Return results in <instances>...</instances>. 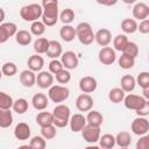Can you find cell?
Returning a JSON list of instances; mask_svg holds the SVG:
<instances>
[{
    "label": "cell",
    "mask_w": 149,
    "mask_h": 149,
    "mask_svg": "<svg viewBox=\"0 0 149 149\" xmlns=\"http://www.w3.org/2000/svg\"><path fill=\"white\" fill-rule=\"evenodd\" d=\"M42 22L45 27H52L58 21V1L57 0H43L42 3Z\"/></svg>",
    "instance_id": "6da1fadb"
},
{
    "label": "cell",
    "mask_w": 149,
    "mask_h": 149,
    "mask_svg": "<svg viewBox=\"0 0 149 149\" xmlns=\"http://www.w3.org/2000/svg\"><path fill=\"white\" fill-rule=\"evenodd\" d=\"M52 116H54V122L52 125L56 128H64L69 125V120L71 116V111L69 106L58 104L55 106L52 111Z\"/></svg>",
    "instance_id": "7a4b0ae2"
},
{
    "label": "cell",
    "mask_w": 149,
    "mask_h": 149,
    "mask_svg": "<svg viewBox=\"0 0 149 149\" xmlns=\"http://www.w3.org/2000/svg\"><path fill=\"white\" fill-rule=\"evenodd\" d=\"M42 13H43V9L41 3H29L21 7L20 9L21 19L23 21L31 22V23L35 21H38V19L42 17Z\"/></svg>",
    "instance_id": "3957f363"
},
{
    "label": "cell",
    "mask_w": 149,
    "mask_h": 149,
    "mask_svg": "<svg viewBox=\"0 0 149 149\" xmlns=\"http://www.w3.org/2000/svg\"><path fill=\"white\" fill-rule=\"evenodd\" d=\"M76 30V37L79 40V42L84 45H90L94 41V33L92 29V26L88 22H80L74 28Z\"/></svg>",
    "instance_id": "277c9868"
},
{
    "label": "cell",
    "mask_w": 149,
    "mask_h": 149,
    "mask_svg": "<svg viewBox=\"0 0 149 149\" xmlns=\"http://www.w3.org/2000/svg\"><path fill=\"white\" fill-rule=\"evenodd\" d=\"M70 97V90L63 85H52L48 91V98L56 104L65 101Z\"/></svg>",
    "instance_id": "5b68a950"
},
{
    "label": "cell",
    "mask_w": 149,
    "mask_h": 149,
    "mask_svg": "<svg viewBox=\"0 0 149 149\" xmlns=\"http://www.w3.org/2000/svg\"><path fill=\"white\" fill-rule=\"evenodd\" d=\"M147 101L148 100H146L142 95H137V94H134V93H129V94L125 95V99H123L125 107L128 108V109H132V111L140 109Z\"/></svg>",
    "instance_id": "8992f818"
},
{
    "label": "cell",
    "mask_w": 149,
    "mask_h": 149,
    "mask_svg": "<svg viewBox=\"0 0 149 149\" xmlns=\"http://www.w3.org/2000/svg\"><path fill=\"white\" fill-rule=\"evenodd\" d=\"M130 129L135 135H139V136L147 135V133L149 132V121H148V119L147 118H141V116L135 118L132 121Z\"/></svg>",
    "instance_id": "52a82bcc"
},
{
    "label": "cell",
    "mask_w": 149,
    "mask_h": 149,
    "mask_svg": "<svg viewBox=\"0 0 149 149\" xmlns=\"http://www.w3.org/2000/svg\"><path fill=\"white\" fill-rule=\"evenodd\" d=\"M61 62H62L63 68L65 70H73L79 64V59H78L76 52L74 51H71V50H68V51H65V52L62 54Z\"/></svg>",
    "instance_id": "ba28073f"
},
{
    "label": "cell",
    "mask_w": 149,
    "mask_h": 149,
    "mask_svg": "<svg viewBox=\"0 0 149 149\" xmlns=\"http://www.w3.org/2000/svg\"><path fill=\"white\" fill-rule=\"evenodd\" d=\"M100 127H93V126H88L86 125L83 130H81V136L83 139L87 142V143H95L99 141L100 139Z\"/></svg>",
    "instance_id": "9c48e42d"
},
{
    "label": "cell",
    "mask_w": 149,
    "mask_h": 149,
    "mask_svg": "<svg viewBox=\"0 0 149 149\" xmlns=\"http://www.w3.org/2000/svg\"><path fill=\"white\" fill-rule=\"evenodd\" d=\"M98 59L104 65H112L116 61V54L111 47H104L99 50Z\"/></svg>",
    "instance_id": "30bf717a"
},
{
    "label": "cell",
    "mask_w": 149,
    "mask_h": 149,
    "mask_svg": "<svg viewBox=\"0 0 149 149\" xmlns=\"http://www.w3.org/2000/svg\"><path fill=\"white\" fill-rule=\"evenodd\" d=\"M79 90L83 92V93H86V94H90L92 92H94L98 87V81L94 77L92 76H85V77H81L80 80H79Z\"/></svg>",
    "instance_id": "8fae6325"
},
{
    "label": "cell",
    "mask_w": 149,
    "mask_h": 149,
    "mask_svg": "<svg viewBox=\"0 0 149 149\" xmlns=\"http://www.w3.org/2000/svg\"><path fill=\"white\" fill-rule=\"evenodd\" d=\"M17 27L13 22H3L0 24V44L8 41L9 37L15 36Z\"/></svg>",
    "instance_id": "7c38bea8"
},
{
    "label": "cell",
    "mask_w": 149,
    "mask_h": 149,
    "mask_svg": "<svg viewBox=\"0 0 149 149\" xmlns=\"http://www.w3.org/2000/svg\"><path fill=\"white\" fill-rule=\"evenodd\" d=\"M76 107L79 112H90L93 107V98L86 93L79 94L76 99Z\"/></svg>",
    "instance_id": "4fadbf2b"
},
{
    "label": "cell",
    "mask_w": 149,
    "mask_h": 149,
    "mask_svg": "<svg viewBox=\"0 0 149 149\" xmlns=\"http://www.w3.org/2000/svg\"><path fill=\"white\" fill-rule=\"evenodd\" d=\"M54 74L49 71H40L36 74V84L40 88H50L54 85Z\"/></svg>",
    "instance_id": "5bb4252c"
},
{
    "label": "cell",
    "mask_w": 149,
    "mask_h": 149,
    "mask_svg": "<svg viewBox=\"0 0 149 149\" xmlns=\"http://www.w3.org/2000/svg\"><path fill=\"white\" fill-rule=\"evenodd\" d=\"M69 126H70V128H71V130L73 133L81 132L83 128L86 126V119H85V116L83 114L76 113V114H73V115L70 116Z\"/></svg>",
    "instance_id": "9a60e30c"
},
{
    "label": "cell",
    "mask_w": 149,
    "mask_h": 149,
    "mask_svg": "<svg viewBox=\"0 0 149 149\" xmlns=\"http://www.w3.org/2000/svg\"><path fill=\"white\" fill-rule=\"evenodd\" d=\"M133 16L134 20L143 21L149 16V6L146 2H136L133 7Z\"/></svg>",
    "instance_id": "2e32d148"
},
{
    "label": "cell",
    "mask_w": 149,
    "mask_h": 149,
    "mask_svg": "<svg viewBox=\"0 0 149 149\" xmlns=\"http://www.w3.org/2000/svg\"><path fill=\"white\" fill-rule=\"evenodd\" d=\"M94 41L101 48L107 47L112 42V33L107 28H101L94 34Z\"/></svg>",
    "instance_id": "e0dca14e"
},
{
    "label": "cell",
    "mask_w": 149,
    "mask_h": 149,
    "mask_svg": "<svg viewBox=\"0 0 149 149\" xmlns=\"http://www.w3.org/2000/svg\"><path fill=\"white\" fill-rule=\"evenodd\" d=\"M31 134L30 127L28 123L26 122H19L15 128H14V136L16 140L19 141H24V140H29Z\"/></svg>",
    "instance_id": "ac0fdd59"
},
{
    "label": "cell",
    "mask_w": 149,
    "mask_h": 149,
    "mask_svg": "<svg viewBox=\"0 0 149 149\" xmlns=\"http://www.w3.org/2000/svg\"><path fill=\"white\" fill-rule=\"evenodd\" d=\"M27 65H28V70H30L33 72H40V71H42V69L44 66V59L42 56H40L37 54L31 55L28 58Z\"/></svg>",
    "instance_id": "d6986e66"
},
{
    "label": "cell",
    "mask_w": 149,
    "mask_h": 149,
    "mask_svg": "<svg viewBox=\"0 0 149 149\" xmlns=\"http://www.w3.org/2000/svg\"><path fill=\"white\" fill-rule=\"evenodd\" d=\"M31 105L37 111H44L49 106V98L44 93H36L31 98Z\"/></svg>",
    "instance_id": "ffe728a7"
},
{
    "label": "cell",
    "mask_w": 149,
    "mask_h": 149,
    "mask_svg": "<svg viewBox=\"0 0 149 149\" xmlns=\"http://www.w3.org/2000/svg\"><path fill=\"white\" fill-rule=\"evenodd\" d=\"M47 56L50 57L51 59H57L58 57L62 56L63 54V48H62V44L56 41V40H50L49 41V47H48V50H47Z\"/></svg>",
    "instance_id": "44dd1931"
},
{
    "label": "cell",
    "mask_w": 149,
    "mask_h": 149,
    "mask_svg": "<svg viewBox=\"0 0 149 149\" xmlns=\"http://www.w3.org/2000/svg\"><path fill=\"white\" fill-rule=\"evenodd\" d=\"M20 83L22 84V86L24 87H33L36 84V74L35 72L30 71V70H23L20 73Z\"/></svg>",
    "instance_id": "7402d4cb"
},
{
    "label": "cell",
    "mask_w": 149,
    "mask_h": 149,
    "mask_svg": "<svg viewBox=\"0 0 149 149\" xmlns=\"http://www.w3.org/2000/svg\"><path fill=\"white\" fill-rule=\"evenodd\" d=\"M85 119H86V125L93 126V127H100L104 122L102 114L99 111H94V109H91L85 116Z\"/></svg>",
    "instance_id": "603a6c76"
},
{
    "label": "cell",
    "mask_w": 149,
    "mask_h": 149,
    "mask_svg": "<svg viewBox=\"0 0 149 149\" xmlns=\"http://www.w3.org/2000/svg\"><path fill=\"white\" fill-rule=\"evenodd\" d=\"M120 85H121L120 88L125 93H129V92L134 91V88L136 86V81H135V78L132 74H125V76L121 77Z\"/></svg>",
    "instance_id": "cb8c5ba5"
},
{
    "label": "cell",
    "mask_w": 149,
    "mask_h": 149,
    "mask_svg": "<svg viewBox=\"0 0 149 149\" xmlns=\"http://www.w3.org/2000/svg\"><path fill=\"white\" fill-rule=\"evenodd\" d=\"M59 36L63 41L65 42H71L74 40L76 37V30L74 27H72L71 24H64L62 26V28L59 29Z\"/></svg>",
    "instance_id": "d4e9b609"
},
{
    "label": "cell",
    "mask_w": 149,
    "mask_h": 149,
    "mask_svg": "<svg viewBox=\"0 0 149 149\" xmlns=\"http://www.w3.org/2000/svg\"><path fill=\"white\" fill-rule=\"evenodd\" d=\"M15 41L17 44L20 45H28L31 43L33 41V35L30 34V31L28 30H24V29H21V30H17L16 34H15Z\"/></svg>",
    "instance_id": "484cf974"
},
{
    "label": "cell",
    "mask_w": 149,
    "mask_h": 149,
    "mask_svg": "<svg viewBox=\"0 0 149 149\" xmlns=\"http://www.w3.org/2000/svg\"><path fill=\"white\" fill-rule=\"evenodd\" d=\"M114 137H115V144H118L120 148H129L132 143V136L126 130L119 132Z\"/></svg>",
    "instance_id": "4316f807"
},
{
    "label": "cell",
    "mask_w": 149,
    "mask_h": 149,
    "mask_svg": "<svg viewBox=\"0 0 149 149\" xmlns=\"http://www.w3.org/2000/svg\"><path fill=\"white\" fill-rule=\"evenodd\" d=\"M129 40L125 34H118L114 38H113V50L114 51H120L123 52L125 48L127 47Z\"/></svg>",
    "instance_id": "83f0119b"
},
{
    "label": "cell",
    "mask_w": 149,
    "mask_h": 149,
    "mask_svg": "<svg viewBox=\"0 0 149 149\" xmlns=\"http://www.w3.org/2000/svg\"><path fill=\"white\" fill-rule=\"evenodd\" d=\"M36 122L41 128L52 125V122H54L52 113H50V112H40L36 116Z\"/></svg>",
    "instance_id": "f1b7e54d"
},
{
    "label": "cell",
    "mask_w": 149,
    "mask_h": 149,
    "mask_svg": "<svg viewBox=\"0 0 149 149\" xmlns=\"http://www.w3.org/2000/svg\"><path fill=\"white\" fill-rule=\"evenodd\" d=\"M48 47H49V40L45 37H38L33 44V49L37 55L45 54L48 50Z\"/></svg>",
    "instance_id": "f546056e"
},
{
    "label": "cell",
    "mask_w": 149,
    "mask_h": 149,
    "mask_svg": "<svg viewBox=\"0 0 149 149\" xmlns=\"http://www.w3.org/2000/svg\"><path fill=\"white\" fill-rule=\"evenodd\" d=\"M125 95H126V93L120 87H114V88L109 90V92H108V99L113 104L122 102L123 99H125Z\"/></svg>",
    "instance_id": "4dcf8cb0"
},
{
    "label": "cell",
    "mask_w": 149,
    "mask_h": 149,
    "mask_svg": "<svg viewBox=\"0 0 149 149\" xmlns=\"http://www.w3.org/2000/svg\"><path fill=\"white\" fill-rule=\"evenodd\" d=\"M13 123V114L10 109H0V128H8Z\"/></svg>",
    "instance_id": "1f68e13d"
},
{
    "label": "cell",
    "mask_w": 149,
    "mask_h": 149,
    "mask_svg": "<svg viewBox=\"0 0 149 149\" xmlns=\"http://www.w3.org/2000/svg\"><path fill=\"white\" fill-rule=\"evenodd\" d=\"M99 146L101 149H113L115 146V137L112 134H104L99 139Z\"/></svg>",
    "instance_id": "d6a6232c"
},
{
    "label": "cell",
    "mask_w": 149,
    "mask_h": 149,
    "mask_svg": "<svg viewBox=\"0 0 149 149\" xmlns=\"http://www.w3.org/2000/svg\"><path fill=\"white\" fill-rule=\"evenodd\" d=\"M121 29L126 34H134L137 30V22L134 19H125L121 22Z\"/></svg>",
    "instance_id": "836d02e7"
},
{
    "label": "cell",
    "mask_w": 149,
    "mask_h": 149,
    "mask_svg": "<svg viewBox=\"0 0 149 149\" xmlns=\"http://www.w3.org/2000/svg\"><path fill=\"white\" fill-rule=\"evenodd\" d=\"M12 108L17 114H24L28 111V101L24 98H19V99L14 100Z\"/></svg>",
    "instance_id": "e575fe53"
},
{
    "label": "cell",
    "mask_w": 149,
    "mask_h": 149,
    "mask_svg": "<svg viewBox=\"0 0 149 149\" xmlns=\"http://www.w3.org/2000/svg\"><path fill=\"white\" fill-rule=\"evenodd\" d=\"M1 72H2V76H6V77H13L14 74H16L17 72V66L15 63L13 62H6L2 64L1 66Z\"/></svg>",
    "instance_id": "d590c367"
},
{
    "label": "cell",
    "mask_w": 149,
    "mask_h": 149,
    "mask_svg": "<svg viewBox=\"0 0 149 149\" xmlns=\"http://www.w3.org/2000/svg\"><path fill=\"white\" fill-rule=\"evenodd\" d=\"M13 98L8 93L0 91V109H10L13 106Z\"/></svg>",
    "instance_id": "8d00e7d4"
},
{
    "label": "cell",
    "mask_w": 149,
    "mask_h": 149,
    "mask_svg": "<svg viewBox=\"0 0 149 149\" xmlns=\"http://www.w3.org/2000/svg\"><path fill=\"white\" fill-rule=\"evenodd\" d=\"M118 64H119V66L121 69L129 70V69H132L135 65V59L132 58V57H129V56H126L125 54H122L119 57V59H118Z\"/></svg>",
    "instance_id": "74e56055"
},
{
    "label": "cell",
    "mask_w": 149,
    "mask_h": 149,
    "mask_svg": "<svg viewBox=\"0 0 149 149\" xmlns=\"http://www.w3.org/2000/svg\"><path fill=\"white\" fill-rule=\"evenodd\" d=\"M64 24H70L74 20V12L71 8H65L61 12L59 17H58Z\"/></svg>",
    "instance_id": "f35d334b"
},
{
    "label": "cell",
    "mask_w": 149,
    "mask_h": 149,
    "mask_svg": "<svg viewBox=\"0 0 149 149\" xmlns=\"http://www.w3.org/2000/svg\"><path fill=\"white\" fill-rule=\"evenodd\" d=\"M136 84L143 90V88H149V72L147 71H142L137 74V77L135 78Z\"/></svg>",
    "instance_id": "ab89813d"
},
{
    "label": "cell",
    "mask_w": 149,
    "mask_h": 149,
    "mask_svg": "<svg viewBox=\"0 0 149 149\" xmlns=\"http://www.w3.org/2000/svg\"><path fill=\"white\" fill-rule=\"evenodd\" d=\"M45 26L43 24L42 21H35L30 26V34L35 36H42L45 33Z\"/></svg>",
    "instance_id": "60d3db41"
},
{
    "label": "cell",
    "mask_w": 149,
    "mask_h": 149,
    "mask_svg": "<svg viewBox=\"0 0 149 149\" xmlns=\"http://www.w3.org/2000/svg\"><path fill=\"white\" fill-rule=\"evenodd\" d=\"M56 133H57V130H56V127L54 125L41 128V136L44 140H52L56 136Z\"/></svg>",
    "instance_id": "b9f144b4"
},
{
    "label": "cell",
    "mask_w": 149,
    "mask_h": 149,
    "mask_svg": "<svg viewBox=\"0 0 149 149\" xmlns=\"http://www.w3.org/2000/svg\"><path fill=\"white\" fill-rule=\"evenodd\" d=\"M122 54H125L126 56H129V57L135 59L137 57V55H139V47H137V44L135 42H128V44L125 48Z\"/></svg>",
    "instance_id": "7bdbcfd3"
},
{
    "label": "cell",
    "mask_w": 149,
    "mask_h": 149,
    "mask_svg": "<svg viewBox=\"0 0 149 149\" xmlns=\"http://www.w3.org/2000/svg\"><path fill=\"white\" fill-rule=\"evenodd\" d=\"M54 78H56V81L59 83V84H68L71 80V73H70L69 70L63 69L59 72H57Z\"/></svg>",
    "instance_id": "ee69618b"
},
{
    "label": "cell",
    "mask_w": 149,
    "mask_h": 149,
    "mask_svg": "<svg viewBox=\"0 0 149 149\" xmlns=\"http://www.w3.org/2000/svg\"><path fill=\"white\" fill-rule=\"evenodd\" d=\"M29 146L31 147V149H45L47 141L42 136H34L30 139Z\"/></svg>",
    "instance_id": "f6af8a7d"
},
{
    "label": "cell",
    "mask_w": 149,
    "mask_h": 149,
    "mask_svg": "<svg viewBox=\"0 0 149 149\" xmlns=\"http://www.w3.org/2000/svg\"><path fill=\"white\" fill-rule=\"evenodd\" d=\"M63 64L59 59H51L49 63V72L52 74H56L57 72H59L61 70H63Z\"/></svg>",
    "instance_id": "bcb514c9"
},
{
    "label": "cell",
    "mask_w": 149,
    "mask_h": 149,
    "mask_svg": "<svg viewBox=\"0 0 149 149\" xmlns=\"http://www.w3.org/2000/svg\"><path fill=\"white\" fill-rule=\"evenodd\" d=\"M136 149H149V135L140 136L135 146Z\"/></svg>",
    "instance_id": "7dc6e473"
},
{
    "label": "cell",
    "mask_w": 149,
    "mask_h": 149,
    "mask_svg": "<svg viewBox=\"0 0 149 149\" xmlns=\"http://www.w3.org/2000/svg\"><path fill=\"white\" fill-rule=\"evenodd\" d=\"M137 30L141 34H148L149 33V19L140 21V23L137 24Z\"/></svg>",
    "instance_id": "c3c4849f"
},
{
    "label": "cell",
    "mask_w": 149,
    "mask_h": 149,
    "mask_svg": "<svg viewBox=\"0 0 149 149\" xmlns=\"http://www.w3.org/2000/svg\"><path fill=\"white\" fill-rule=\"evenodd\" d=\"M135 113L137 114V116H141V118H147L149 115V100L137 111H135Z\"/></svg>",
    "instance_id": "681fc988"
},
{
    "label": "cell",
    "mask_w": 149,
    "mask_h": 149,
    "mask_svg": "<svg viewBox=\"0 0 149 149\" xmlns=\"http://www.w3.org/2000/svg\"><path fill=\"white\" fill-rule=\"evenodd\" d=\"M142 92H143V95H142V97H143L146 100H149V88H143Z\"/></svg>",
    "instance_id": "f907efd6"
},
{
    "label": "cell",
    "mask_w": 149,
    "mask_h": 149,
    "mask_svg": "<svg viewBox=\"0 0 149 149\" xmlns=\"http://www.w3.org/2000/svg\"><path fill=\"white\" fill-rule=\"evenodd\" d=\"M5 16H6V14H5V10H3V9L0 7V24H1V23H3Z\"/></svg>",
    "instance_id": "816d5d0a"
},
{
    "label": "cell",
    "mask_w": 149,
    "mask_h": 149,
    "mask_svg": "<svg viewBox=\"0 0 149 149\" xmlns=\"http://www.w3.org/2000/svg\"><path fill=\"white\" fill-rule=\"evenodd\" d=\"M99 3H101V5H108V6H112V5H115L116 3V1L114 0V1H98Z\"/></svg>",
    "instance_id": "f5cc1de1"
},
{
    "label": "cell",
    "mask_w": 149,
    "mask_h": 149,
    "mask_svg": "<svg viewBox=\"0 0 149 149\" xmlns=\"http://www.w3.org/2000/svg\"><path fill=\"white\" fill-rule=\"evenodd\" d=\"M16 149H31V147H30L29 144H22V146L17 147Z\"/></svg>",
    "instance_id": "db71d44e"
},
{
    "label": "cell",
    "mask_w": 149,
    "mask_h": 149,
    "mask_svg": "<svg viewBox=\"0 0 149 149\" xmlns=\"http://www.w3.org/2000/svg\"><path fill=\"white\" fill-rule=\"evenodd\" d=\"M85 149H100V147H98V146H93V144H91V146H87Z\"/></svg>",
    "instance_id": "11a10c76"
},
{
    "label": "cell",
    "mask_w": 149,
    "mask_h": 149,
    "mask_svg": "<svg viewBox=\"0 0 149 149\" xmlns=\"http://www.w3.org/2000/svg\"><path fill=\"white\" fill-rule=\"evenodd\" d=\"M1 78H2V72H1V70H0V80H1Z\"/></svg>",
    "instance_id": "9f6ffc18"
},
{
    "label": "cell",
    "mask_w": 149,
    "mask_h": 149,
    "mask_svg": "<svg viewBox=\"0 0 149 149\" xmlns=\"http://www.w3.org/2000/svg\"><path fill=\"white\" fill-rule=\"evenodd\" d=\"M120 149H129V148H120Z\"/></svg>",
    "instance_id": "6f0895ef"
},
{
    "label": "cell",
    "mask_w": 149,
    "mask_h": 149,
    "mask_svg": "<svg viewBox=\"0 0 149 149\" xmlns=\"http://www.w3.org/2000/svg\"><path fill=\"white\" fill-rule=\"evenodd\" d=\"M100 149H101V148H100Z\"/></svg>",
    "instance_id": "680465c9"
}]
</instances>
